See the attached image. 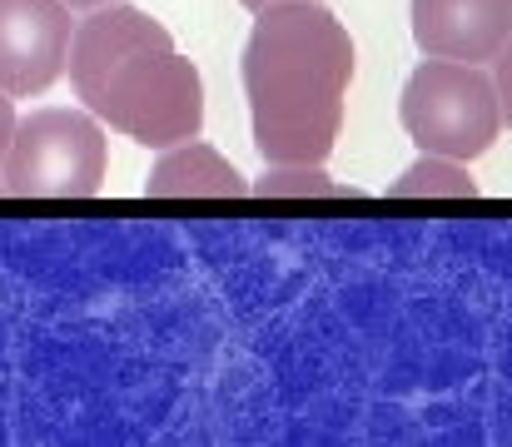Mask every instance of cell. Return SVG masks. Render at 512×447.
<instances>
[{
	"instance_id": "obj_2",
	"label": "cell",
	"mask_w": 512,
	"mask_h": 447,
	"mask_svg": "<svg viewBox=\"0 0 512 447\" xmlns=\"http://www.w3.org/2000/svg\"><path fill=\"white\" fill-rule=\"evenodd\" d=\"M65 70L85 110L135 145L170 149L204 130V80L194 60H184L170 30L135 5H95L70 35Z\"/></svg>"
},
{
	"instance_id": "obj_6",
	"label": "cell",
	"mask_w": 512,
	"mask_h": 447,
	"mask_svg": "<svg viewBox=\"0 0 512 447\" xmlns=\"http://www.w3.org/2000/svg\"><path fill=\"white\" fill-rule=\"evenodd\" d=\"M413 40L428 60H493L512 35V0H413Z\"/></svg>"
},
{
	"instance_id": "obj_9",
	"label": "cell",
	"mask_w": 512,
	"mask_h": 447,
	"mask_svg": "<svg viewBox=\"0 0 512 447\" xmlns=\"http://www.w3.org/2000/svg\"><path fill=\"white\" fill-rule=\"evenodd\" d=\"M249 194H259V199H353L358 189L329 179L324 164H264V174L249 184Z\"/></svg>"
},
{
	"instance_id": "obj_11",
	"label": "cell",
	"mask_w": 512,
	"mask_h": 447,
	"mask_svg": "<svg viewBox=\"0 0 512 447\" xmlns=\"http://www.w3.org/2000/svg\"><path fill=\"white\" fill-rule=\"evenodd\" d=\"M15 125H20V120H15V100H10V95L0 90V159H5V149H10V135H15Z\"/></svg>"
},
{
	"instance_id": "obj_12",
	"label": "cell",
	"mask_w": 512,
	"mask_h": 447,
	"mask_svg": "<svg viewBox=\"0 0 512 447\" xmlns=\"http://www.w3.org/2000/svg\"><path fill=\"white\" fill-rule=\"evenodd\" d=\"M70 10H95V5H110V0H65Z\"/></svg>"
},
{
	"instance_id": "obj_10",
	"label": "cell",
	"mask_w": 512,
	"mask_h": 447,
	"mask_svg": "<svg viewBox=\"0 0 512 447\" xmlns=\"http://www.w3.org/2000/svg\"><path fill=\"white\" fill-rule=\"evenodd\" d=\"M493 90H498V110H503V120H508V130H512V35H508V45L493 55Z\"/></svg>"
},
{
	"instance_id": "obj_3",
	"label": "cell",
	"mask_w": 512,
	"mask_h": 447,
	"mask_svg": "<svg viewBox=\"0 0 512 447\" xmlns=\"http://www.w3.org/2000/svg\"><path fill=\"white\" fill-rule=\"evenodd\" d=\"M398 120L423 154H448L463 164L488 154L503 130L493 75H483L478 65H463V60L418 65L403 85Z\"/></svg>"
},
{
	"instance_id": "obj_4",
	"label": "cell",
	"mask_w": 512,
	"mask_h": 447,
	"mask_svg": "<svg viewBox=\"0 0 512 447\" xmlns=\"http://www.w3.org/2000/svg\"><path fill=\"white\" fill-rule=\"evenodd\" d=\"M105 130L90 110H35L15 125L0 189L15 199H90L105 184Z\"/></svg>"
},
{
	"instance_id": "obj_14",
	"label": "cell",
	"mask_w": 512,
	"mask_h": 447,
	"mask_svg": "<svg viewBox=\"0 0 512 447\" xmlns=\"http://www.w3.org/2000/svg\"><path fill=\"white\" fill-rule=\"evenodd\" d=\"M0 194H5V189H0Z\"/></svg>"
},
{
	"instance_id": "obj_1",
	"label": "cell",
	"mask_w": 512,
	"mask_h": 447,
	"mask_svg": "<svg viewBox=\"0 0 512 447\" xmlns=\"http://www.w3.org/2000/svg\"><path fill=\"white\" fill-rule=\"evenodd\" d=\"M254 15L239 65L254 149L264 164H324L343 130L353 35L319 0H279Z\"/></svg>"
},
{
	"instance_id": "obj_8",
	"label": "cell",
	"mask_w": 512,
	"mask_h": 447,
	"mask_svg": "<svg viewBox=\"0 0 512 447\" xmlns=\"http://www.w3.org/2000/svg\"><path fill=\"white\" fill-rule=\"evenodd\" d=\"M388 194L393 199H478V179L468 174L463 159L423 154L388 184Z\"/></svg>"
},
{
	"instance_id": "obj_7",
	"label": "cell",
	"mask_w": 512,
	"mask_h": 447,
	"mask_svg": "<svg viewBox=\"0 0 512 447\" xmlns=\"http://www.w3.org/2000/svg\"><path fill=\"white\" fill-rule=\"evenodd\" d=\"M244 194H249V179L214 145H199V140L170 145L145 179V199H244Z\"/></svg>"
},
{
	"instance_id": "obj_13",
	"label": "cell",
	"mask_w": 512,
	"mask_h": 447,
	"mask_svg": "<svg viewBox=\"0 0 512 447\" xmlns=\"http://www.w3.org/2000/svg\"><path fill=\"white\" fill-rule=\"evenodd\" d=\"M244 10H264V5H279V0H239Z\"/></svg>"
},
{
	"instance_id": "obj_5",
	"label": "cell",
	"mask_w": 512,
	"mask_h": 447,
	"mask_svg": "<svg viewBox=\"0 0 512 447\" xmlns=\"http://www.w3.org/2000/svg\"><path fill=\"white\" fill-rule=\"evenodd\" d=\"M70 35L65 0H0V90L10 100L45 95L65 75Z\"/></svg>"
}]
</instances>
